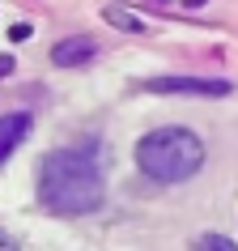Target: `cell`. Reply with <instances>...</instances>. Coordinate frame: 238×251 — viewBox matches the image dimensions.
<instances>
[{
	"instance_id": "cell-1",
	"label": "cell",
	"mask_w": 238,
	"mask_h": 251,
	"mask_svg": "<svg viewBox=\"0 0 238 251\" xmlns=\"http://www.w3.org/2000/svg\"><path fill=\"white\" fill-rule=\"evenodd\" d=\"M106 179L98 162V141L51 149L39 162V204L55 217H85L102 209Z\"/></svg>"
},
{
	"instance_id": "cell-2",
	"label": "cell",
	"mask_w": 238,
	"mask_h": 251,
	"mask_svg": "<svg viewBox=\"0 0 238 251\" xmlns=\"http://www.w3.org/2000/svg\"><path fill=\"white\" fill-rule=\"evenodd\" d=\"M204 141L183 124H166L153 128L136 141V166L153 179V183H187L204 171Z\"/></svg>"
},
{
	"instance_id": "cell-3",
	"label": "cell",
	"mask_w": 238,
	"mask_h": 251,
	"mask_svg": "<svg viewBox=\"0 0 238 251\" xmlns=\"http://www.w3.org/2000/svg\"><path fill=\"white\" fill-rule=\"evenodd\" d=\"M141 90L149 94H187V98H225L234 90L221 77H149L141 81Z\"/></svg>"
},
{
	"instance_id": "cell-4",
	"label": "cell",
	"mask_w": 238,
	"mask_h": 251,
	"mask_svg": "<svg viewBox=\"0 0 238 251\" xmlns=\"http://www.w3.org/2000/svg\"><path fill=\"white\" fill-rule=\"evenodd\" d=\"M94 55H98V43L85 39V34H72V39L51 47V64L55 68H81V64H90Z\"/></svg>"
},
{
	"instance_id": "cell-5",
	"label": "cell",
	"mask_w": 238,
	"mask_h": 251,
	"mask_svg": "<svg viewBox=\"0 0 238 251\" xmlns=\"http://www.w3.org/2000/svg\"><path fill=\"white\" fill-rule=\"evenodd\" d=\"M30 128H34V119H30L26 111H9V115H0V166L13 158V149L30 136Z\"/></svg>"
},
{
	"instance_id": "cell-6",
	"label": "cell",
	"mask_w": 238,
	"mask_h": 251,
	"mask_svg": "<svg viewBox=\"0 0 238 251\" xmlns=\"http://www.w3.org/2000/svg\"><path fill=\"white\" fill-rule=\"evenodd\" d=\"M102 22L115 26V30H123V34H145V17L136 13V9H128V4H106Z\"/></svg>"
},
{
	"instance_id": "cell-7",
	"label": "cell",
	"mask_w": 238,
	"mask_h": 251,
	"mask_svg": "<svg viewBox=\"0 0 238 251\" xmlns=\"http://www.w3.org/2000/svg\"><path fill=\"white\" fill-rule=\"evenodd\" d=\"M191 251H238V243H234V238H225V234H213V230H209V234H200L196 243H191Z\"/></svg>"
},
{
	"instance_id": "cell-8",
	"label": "cell",
	"mask_w": 238,
	"mask_h": 251,
	"mask_svg": "<svg viewBox=\"0 0 238 251\" xmlns=\"http://www.w3.org/2000/svg\"><path fill=\"white\" fill-rule=\"evenodd\" d=\"M30 34H34V30H30V26H26V22H17V26H13V30H9V39H13V43H26V39H30Z\"/></svg>"
},
{
	"instance_id": "cell-9",
	"label": "cell",
	"mask_w": 238,
	"mask_h": 251,
	"mask_svg": "<svg viewBox=\"0 0 238 251\" xmlns=\"http://www.w3.org/2000/svg\"><path fill=\"white\" fill-rule=\"evenodd\" d=\"M0 251H22V247H17L13 234H4V230H0Z\"/></svg>"
},
{
	"instance_id": "cell-10",
	"label": "cell",
	"mask_w": 238,
	"mask_h": 251,
	"mask_svg": "<svg viewBox=\"0 0 238 251\" xmlns=\"http://www.w3.org/2000/svg\"><path fill=\"white\" fill-rule=\"evenodd\" d=\"M13 68H17V64H13V55H0V77H9Z\"/></svg>"
},
{
	"instance_id": "cell-11",
	"label": "cell",
	"mask_w": 238,
	"mask_h": 251,
	"mask_svg": "<svg viewBox=\"0 0 238 251\" xmlns=\"http://www.w3.org/2000/svg\"><path fill=\"white\" fill-rule=\"evenodd\" d=\"M187 9H204V4H209V0H183Z\"/></svg>"
},
{
	"instance_id": "cell-12",
	"label": "cell",
	"mask_w": 238,
	"mask_h": 251,
	"mask_svg": "<svg viewBox=\"0 0 238 251\" xmlns=\"http://www.w3.org/2000/svg\"><path fill=\"white\" fill-rule=\"evenodd\" d=\"M153 4H170V0H153Z\"/></svg>"
}]
</instances>
